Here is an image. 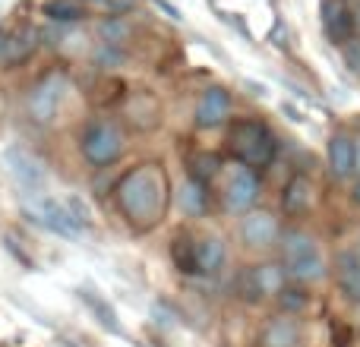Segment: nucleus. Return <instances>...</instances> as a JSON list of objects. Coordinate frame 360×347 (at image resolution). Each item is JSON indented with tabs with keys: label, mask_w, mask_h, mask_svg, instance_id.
<instances>
[{
	"label": "nucleus",
	"mask_w": 360,
	"mask_h": 347,
	"mask_svg": "<svg viewBox=\"0 0 360 347\" xmlns=\"http://www.w3.org/2000/svg\"><path fill=\"white\" fill-rule=\"evenodd\" d=\"M117 209L124 211V218L133 224L136 230H149L168 211V199H171V186L168 177L158 164H136L133 171H127L120 177L117 190Z\"/></svg>",
	"instance_id": "nucleus-1"
},
{
	"label": "nucleus",
	"mask_w": 360,
	"mask_h": 347,
	"mask_svg": "<svg viewBox=\"0 0 360 347\" xmlns=\"http://www.w3.org/2000/svg\"><path fill=\"white\" fill-rule=\"evenodd\" d=\"M281 266H285L288 278L297 281V284H310V281H319L326 275V262L316 240L297 228L281 234Z\"/></svg>",
	"instance_id": "nucleus-2"
},
{
	"label": "nucleus",
	"mask_w": 360,
	"mask_h": 347,
	"mask_svg": "<svg viewBox=\"0 0 360 347\" xmlns=\"http://www.w3.org/2000/svg\"><path fill=\"white\" fill-rule=\"evenodd\" d=\"M231 152H234L237 164H247V168H266L275 158V136L266 124L259 120H237L231 126Z\"/></svg>",
	"instance_id": "nucleus-3"
},
{
	"label": "nucleus",
	"mask_w": 360,
	"mask_h": 347,
	"mask_svg": "<svg viewBox=\"0 0 360 347\" xmlns=\"http://www.w3.org/2000/svg\"><path fill=\"white\" fill-rule=\"evenodd\" d=\"M79 152L86 158V164L92 168H108L120 158L124 152V133H120L117 124L111 120H92V124L82 130L79 139Z\"/></svg>",
	"instance_id": "nucleus-4"
},
{
	"label": "nucleus",
	"mask_w": 360,
	"mask_h": 347,
	"mask_svg": "<svg viewBox=\"0 0 360 347\" xmlns=\"http://www.w3.org/2000/svg\"><path fill=\"white\" fill-rule=\"evenodd\" d=\"M221 199H224V209L234 211V215L253 211L256 199H259V177H256V171L247 168V164H231L224 171Z\"/></svg>",
	"instance_id": "nucleus-5"
},
{
	"label": "nucleus",
	"mask_w": 360,
	"mask_h": 347,
	"mask_svg": "<svg viewBox=\"0 0 360 347\" xmlns=\"http://www.w3.org/2000/svg\"><path fill=\"white\" fill-rule=\"evenodd\" d=\"M25 211H29V218H35L41 228H48L51 234H57V237L76 240V237L86 230V224L73 215V209H70L67 202H57V199H51V196H38L35 202L25 205Z\"/></svg>",
	"instance_id": "nucleus-6"
},
{
	"label": "nucleus",
	"mask_w": 360,
	"mask_h": 347,
	"mask_svg": "<svg viewBox=\"0 0 360 347\" xmlns=\"http://www.w3.org/2000/svg\"><path fill=\"white\" fill-rule=\"evenodd\" d=\"M67 89H70V82L63 73L54 70V73L44 76L29 95L32 120H35V124H51V120L60 114V105H63V98H67Z\"/></svg>",
	"instance_id": "nucleus-7"
},
{
	"label": "nucleus",
	"mask_w": 360,
	"mask_h": 347,
	"mask_svg": "<svg viewBox=\"0 0 360 347\" xmlns=\"http://www.w3.org/2000/svg\"><path fill=\"white\" fill-rule=\"evenodd\" d=\"M288 287V272L285 266H275V262H262V266L250 268L243 275V297L259 300V297H278Z\"/></svg>",
	"instance_id": "nucleus-8"
},
{
	"label": "nucleus",
	"mask_w": 360,
	"mask_h": 347,
	"mask_svg": "<svg viewBox=\"0 0 360 347\" xmlns=\"http://www.w3.org/2000/svg\"><path fill=\"white\" fill-rule=\"evenodd\" d=\"M231 117V92L224 86H212L196 101V126L199 130H215Z\"/></svg>",
	"instance_id": "nucleus-9"
},
{
	"label": "nucleus",
	"mask_w": 360,
	"mask_h": 347,
	"mask_svg": "<svg viewBox=\"0 0 360 347\" xmlns=\"http://www.w3.org/2000/svg\"><path fill=\"white\" fill-rule=\"evenodd\" d=\"M240 237L247 247L266 249V247H272V243L281 240V230H278L275 215H269V211H247L240 221Z\"/></svg>",
	"instance_id": "nucleus-10"
},
{
	"label": "nucleus",
	"mask_w": 360,
	"mask_h": 347,
	"mask_svg": "<svg viewBox=\"0 0 360 347\" xmlns=\"http://www.w3.org/2000/svg\"><path fill=\"white\" fill-rule=\"evenodd\" d=\"M6 164H10L13 177H16V183L22 186V190L29 192H41L44 183H48V174H44L41 162H38L32 152L25 149H6Z\"/></svg>",
	"instance_id": "nucleus-11"
},
{
	"label": "nucleus",
	"mask_w": 360,
	"mask_h": 347,
	"mask_svg": "<svg viewBox=\"0 0 360 347\" xmlns=\"http://www.w3.org/2000/svg\"><path fill=\"white\" fill-rule=\"evenodd\" d=\"M319 16H323V29L332 41H338V44L351 41V32H354L357 25H354V13L348 10L345 0H323Z\"/></svg>",
	"instance_id": "nucleus-12"
},
{
	"label": "nucleus",
	"mask_w": 360,
	"mask_h": 347,
	"mask_svg": "<svg viewBox=\"0 0 360 347\" xmlns=\"http://www.w3.org/2000/svg\"><path fill=\"white\" fill-rule=\"evenodd\" d=\"M329 171L335 180H348L357 171V143L345 133L329 139Z\"/></svg>",
	"instance_id": "nucleus-13"
},
{
	"label": "nucleus",
	"mask_w": 360,
	"mask_h": 347,
	"mask_svg": "<svg viewBox=\"0 0 360 347\" xmlns=\"http://www.w3.org/2000/svg\"><path fill=\"white\" fill-rule=\"evenodd\" d=\"M196 262H199V275H218L228 266V247L221 237H202L196 243Z\"/></svg>",
	"instance_id": "nucleus-14"
},
{
	"label": "nucleus",
	"mask_w": 360,
	"mask_h": 347,
	"mask_svg": "<svg viewBox=\"0 0 360 347\" xmlns=\"http://www.w3.org/2000/svg\"><path fill=\"white\" fill-rule=\"evenodd\" d=\"M300 341V329L294 319L278 316L262 329V347H297Z\"/></svg>",
	"instance_id": "nucleus-15"
},
{
	"label": "nucleus",
	"mask_w": 360,
	"mask_h": 347,
	"mask_svg": "<svg viewBox=\"0 0 360 347\" xmlns=\"http://www.w3.org/2000/svg\"><path fill=\"white\" fill-rule=\"evenodd\" d=\"M335 268H338V284H342V291L360 303V256L342 253L335 262Z\"/></svg>",
	"instance_id": "nucleus-16"
},
{
	"label": "nucleus",
	"mask_w": 360,
	"mask_h": 347,
	"mask_svg": "<svg viewBox=\"0 0 360 347\" xmlns=\"http://www.w3.org/2000/svg\"><path fill=\"white\" fill-rule=\"evenodd\" d=\"M38 29L35 25H22V29H16V32H10V48H6V57H4V63H19V60H25V57L32 54V51L38 48Z\"/></svg>",
	"instance_id": "nucleus-17"
},
{
	"label": "nucleus",
	"mask_w": 360,
	"mask_h": 347,
	"mask_svg": "<svg viewBox=\"0 0 360 347\" xmlns=\"http://www.w3.org/2000/svg\"><path fill=\"white\" fill-rule=\"evenodd\" d=\"M313 202V186L307 177H294L291 183L285 186V196H281V205H285L288 215H300V211H307Z\"/></svg>",
	"instance_id": "nucleus-18"
},
{
	"label": "nucleus",
	"mask_w": 360,
	"mask_h": 347,
	"mask_svg": "<svg viewBox=\"0 0 360 347\" xmlns=\"http://www.w3.org/2000/svg\"><path fill=\"white\" fill-rule=\"evenodd\" d=\"M177 202H180V209H184L190 218H199L205 211V205H209L205 186L199 183V180H186V183L177 190Z\"/></svg>",
	"instance_id": "nucleus-19"
},
{
	"label": "nucleus",
	"mask_w": 360,
	"mask_h": 347,
	"mask_svg": "<svg viewBox=\"0 0 360 347\" xmlns=\"http://www.w3.org/2000/svg\"><path fill=\"white\" fill-rule=\"evenodd\" d=\"M41 13L51 19V22H60V25L79 22V19L86 16V10H82L79 0H44Z\"/></svg>",
	"instance_id": "nucleus-20"
},
{
	"label": "nucleus",
	"mask_w": 360,
	"mask_h": 347,
	"mask_svg": "<svg viewBox=\"0 0 360 347\" xmlns=\"http://www.w3.org/2000/svg\"><path fill=\"white\" fill-rule=\"evenodd\" d=\"M79 300L95 313V319H98V322L105 325L108 332H114V335H117V332H120V325H117V313H114V306L108 303L105 297H98L95 291H79Z\"/></svg>",
	"instance_id": "nucleus-21"
},
{
	"label": "nucleus",
	"mask_w": 360,
	"mask_h": 347,
	"mask_svg": "<svg viewBox=\"0 0 360 347\" xmlns=\"http://www.w3.org/2000/svg\"><path fill=\"white\" fill-rule=\"evenodd\" d=\"M171 259L184 275H196L199 262H196V240H190L186 234H180L174 243H171Z\"/></svg>",
	"instance_id": "nucleus-22"
},
{
	"label": "nucleus",
	"mask_w": 360,
	"mask_h": 347,
	"mask_svg": "<svg viewBox=\"0 0 360 347\" xmlns=\"http://www.w3.org/2000/svg\"><path fill=\"white\" fill-rule=\"evenodd\" d=\"M193 174L196 177L193 180H199V183H205V180H212L218 174V168H221V162H218V155H209V152H202V155H196L193 158Z\"/></svg>",
	"instance_id": "nucleus-23"
},
{
	"label": "nucleus",
	"mask_w": 360,
	"mask_h": 347,
	"mask_svg": "<svg viewBox=\"0 0 360 347\" xmlns=\"http://www.w3.org/2000/svg\"><path fill=\"white\" fill-rule=\"evenodd\" d=\"M278 300H281V306H285L288 313H300L307 306V294L300 291V287H285V291L278 294Z\"/></svg>",
	"instance_id": "nucleus-24"
},
{
	"label": "nucleus",
	"mask_w": 360,
	"mask_h": 347,
	"mask_svg": "<svg viewBox=\"0 0 360 347\" xmlns=\"http://www.w3.org/2000/svg\"><path fill=\"white\" fill-rule=\"evenodd\" d=\"M345 63H348L351 73L360 76V38H351V41L345 44Z\"/></svg>",
	"instance_id": "nucleus-25"
},
{
	"label": "nucleus",
	"mask_w": 360,
	"mask_h": 347,
	"mask_svg": "<svg viewBox=\"0 0 360 347\" xmlns=\"http://www.w3.org/2000/svg\"><path fill=\"white\" fill-rule=\"evenodd\" d=\"M332 341L335 347H351V332H345L342 325H332Z\"/></svg>",
	"instance_id": "nucleus-26"
},
{
	"label": "nucleus",
	"mask_w": 360,
	"mask_h": 347,
	"mask_svg": "<svg viewBox=\"0 0 360 347\" xmlns=\"http://www.w3.org/2000/svg\"><path fill=\"white\" fill-rule=\"evenodd\" d=\"M6 48H10V32L0 29V60L6 57Z\"/></svg>",
	"instance_id": "nucleus-27"
},
{
	"label": "nucleus",
	"mask_w": 360,
	"mask_h": 347,
	"mask_svg": "<svg viewBox=\"0 0 360 347\" xmlns=\"http://www.w3.org/2000/svg\"><path fill=\"white\" fill-rule=\"evenodd\" d=\"M158 6H162L165 13H171V19H180V10H174V6H168L165 0H158Z\"/></svg>",
	"instance_id": "nucleus-28"
},
{
	"label": "nucleus",
	"mask_w": 360,
	"mask_h": 347,
	"mask_svg": "<svg viewBox=\"0 0 360 347\" xmlns=\"http://www.w3.org/2000/svg\"><path fill=\"white\" fill-rule=\"evenodd\" d=\"M354 202H360V183L354 186Z\"/></svg>",
	"instance_id": "nucleus-29"
},
{
	"label": "nucleus",
	"mask_w": 360,
	"mask_h": 347,
	"mask_svg": "<svg viewBox=\"0 0 360 347\" xmlns=\"http://www.w3.org/2000/svg\"><path fill=\"white\" fill-rule=\"evenodd\" d=\"M354 25L360 29V6H357V13H354Z\"/></svg>",
	"instance_id": "nucleus-30"
},
{
	"label": "nucleus",
	"mask_w": 360,
	"mask_h": 347,
	"mask_svg": "<svg viewBox=\"0 0 360 347\" xmlns=\"http://www.w3.org/2000/svg\"><path fill=\"white\" fill-rule=\"evenodd\" d=\"M357 174H360V143H357Z\"/></svg>",
	"instance_id": "nucleus-31"
},
{
	"label": "nucleus",
	"mask_w": 360,
	"mask_h": 347,
	"mask_svg": "<svg viewBox=\"0 0 360 347\" xmlns=\"http://www.w3.org/2000/svg\"><path fill=\"white\" fill-rule=\"evenodd\" d=\"M357 256H360V243H357Z\"/></svg>",
	"instance_id": "nucleus-32"
}]
</instances>
